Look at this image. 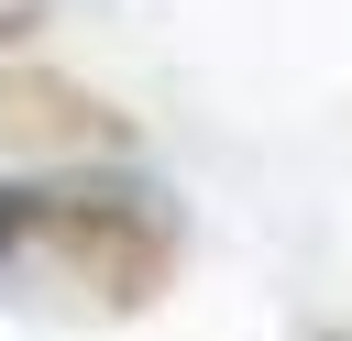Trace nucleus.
Masks as SVG:
<instances>
[{"mask_svg": "<svg viewBox=\"0 0 352 341\" xmlns=\"http://www.w3.org/2000/svg\"><path fill=\"white\" fill-rule=\"evenodd\" d=\"M0 154H22V165H121L132 121L99 88L55 77V66H0Z\"/></svg>", "mask_w": 352, "mask_h": 341, "instance_id": "nucleus-2", "label": "nucleus"}, {"mask_svg": "<svg viewBox=\"0 0 352 341\" xmlns=\"http://www.w3.org/2000/svg\"><path fill=\"white\" fill-rule=\"evenodd\" d=\"M11 33H33V0H0V44H11Z\"/></svg>", "mask_w": 352, "mask_h": 341, "instance_id": "nucleus-3", "label": "nucleus"}, {"mask_svg": "<svg viewBox=\"0 0 352 341\" xmlns=\"http://www.w3.org/2000/svg\"><path fill=\"white\" fill-rule=\"evenodd\" d=\"M176 286V220L132 176H11L0 187V297L44 319H143Z\"/></svg>", "mask_w": 352, "mask_h": 341, "instance_id": "nucleus-1", "label": "nucleus"}]
</instances>
